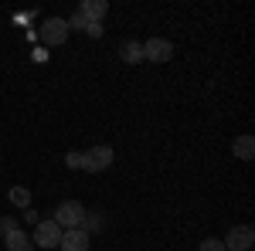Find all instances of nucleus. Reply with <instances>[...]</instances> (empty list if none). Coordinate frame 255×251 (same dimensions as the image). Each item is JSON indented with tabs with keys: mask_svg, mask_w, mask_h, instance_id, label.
<instances>
[{
	"mask_svg": "<svg viewBox=\"0 0 255 251\" xmlns=\"http://www.w3.org/2000/svg\"><path fill=\"white\" fill-rule=\"evenodd\" d=\"M113 160H116L113 146L99 143V146H92V150L82 153V170H89V173H106V170L113 167Z\"/></svg>",
	"mask_w": 255,
	"mask_h": 251,
	"instance_id": "f257e3e1",
	"label": "nucleus"
},
{
	"mask_svg": "<svg viewBox=\"0 0 255 251\" xmlns=\"http://www.w3.org/2000/svg\"><path fill=\"white\" fill-rule=\"evenodd\" d=\"M82 217H85V207H82L79 200H65V204H58V207H55V214H51V221L58 224L61 231L82 228Z\"/></svg>",
	"mask_w": 255,
	"mask_h": 251,
	"instance_id": "f03ea898",
	"label": "nucleus"
},
{
	"mask_svg": "<svg viewBox=\"0 0 255 251\" xmlns=\"http://www.w3.org/2000/svg\"><path fill=\"white\" fill-rule=\"evenodd\" d=\"M68 20L65 17H48L44 24H41V41L48 44V48H58V44H65L68 41Z\"/></svg>",
	"mask_w": 255,
	"mask_h": 251,
	"instance_id": "7ed1b4c3",
	"label": "nucleus"
},
{
	"mask_svg": "<svg viewBox=\"0 0 255 251\" xmlns=\"http://www.w3.org/2000/svg\"><path fill=\"white\" fill-rule=\"evenodd\" d=\"M174 58V44L167 38H150L143 41V61H153V65H163V61Z\"/></svg>",
	"mask_w": 255,
	"mask_h": 251,
	"instance_id": "20e7f679",
	"label": "nucleus"
},
{
	"mask_svg": "<svg viewBox=\"0 0 255 251\" xmlns=\"http://www.w3.org/2000/svg\"><path fill=\"white\" fill-rule=\"evenodd\" d=\"M31 241H34V248H38V245H41V248H58L61 228L51 221V217H48V221H38V224H34V238H31Z\"/></svg>",
	"mask_w": 255,
	"mask_h": 251,
	"instance_id": "39448f33",
	"label": "nucleus"
},
{
	"mask_svg": "<svg viewBox=\"0 0 255 251\" xmlns=\"http://www.w3.org/2000/svg\"><path fill=\"white\" fill-rule=\"evenodd\" d=\"M255 245V231L252 224H235L228 238H225V251H249Z\"/></svg>",
	"mask_w": 255,
	"mask_h": 251,
	"instance_id": "423d86ee",
	"label": "nucleus"
},
{
	"mask_svg": "<svg viewBox=\"0 0 255 251\" xmlns=\"http://www.w3.org/2000/svg\"><path fill=\"white\" fill-rule=\"evenodd\" d=\"M61 251H89V234L82 228H72V231H61V241H58Z\"/></svg>",
	"mask_w": 255,
	"mask_h": 251,
	"instance_id": "0eeeda50",
	"label": "nucleus"
},
{
	"mask_svg": "<svg viewBox=\"0 0 255 251\" xmlns=\"http://www.w3.org/2000/svg\"><path fill=\"white\" fill-rule=\"evenodd\" d=\"M106 10H109V3H106V0H82V3H79V14L89 20V24H92V20H96V24H102Z\"/></svg>",
	"mask_w": 255,
	"mask_h": 251,
	"instance_id": "6e6552de",
	"label": "nucleus"
},
{
	"mask_svg": "<svg viewBox=\"0 0 255 251\" xmlns=\"http://www.w3.org/2000/svg\"><path fill=\"white\" fill-rule=\"evenodd\" d=\"M3 245H7V251H34V241H31V234H24L17 228L14 234H7L3 238Z\"/></svg>",
	"mask_w": 255,
	"mask_h": 251,
	"instance_id": "1a4fd4ad",
	"label": "nucleus"
},
{
	"mask_svg": "<svg viewBox=\"0 0 255 251\" xmlns=\"http://www.w3.org/2000/svg\"><path fill=\"white\" fill-rule=\"evenodd\" d=\"M102 228H106V214L102 211H85V217H82V231L92 238V234H99Z\"/></svg>",
	"mask_w": 255,
	"mask_h": 251,
	"instance_id": "9d476101",
	"label": "nucleus"
},
{
	"mask_svg": "<svg viewBox=\"0 0 255 251\" xmlns=\"http://www.w3.org/2000/svg\"><path fill=\"white\" fill-rule=\"evenodd\" d=\"M119 58L126 61V65H139L143 61V41H126L119 48Z\"/></svg>",
	"mask_w": 255,
	"mask_h": 251,
	"instance_id": "9b49d317",
	"label": "nucleus"
},
{
	"mask_svg": "<svg viewBox=\"0 0 255 251\" xmlns=\"http://www.w3.org/2000/svg\"><path fill=\"white\" fill-rule=\"evenodd\" d=\"M232 153H235L238 160H245V163H252V156H255V139H252V136H238L235 146H232Z\"/></svg>",
	"mask_w": 255,
	"mask_h": 251,
	"instance_id": "f8f14e48",
	"label": "nucleus"
},
{
	"mask_svg": "<svg viewBox=\"0 0 255 251\" xmlns=\"http://www.w3.org/2000/svg\"><path fill=\"white\" fill-rule=\"evenodd\" d=\"M10 204H17V207H31V193H27V187H10Z\"/></svg>",
	"mask_w": 255,
	"mask_h": 251,
	"instance_id": "ddd939ff",
	"label": "nucleus"
},
{
	"mask_svg": "<svg viewBox=\"0 0 255 251\" xmlns=\"http://www.w3.org/2000/svg\"><path fill=\"white\" fill-rule=\"evenodd\" d=\"M14 231H17V217H0V238H7Z\"/></svg>",
	"mask_w": 255,
	"mask_h": 251,
	"instance_id": "4468645a",
	"label": "nucleus"
},
{
	"mask_svg": "<svg viewBox=\"0 0 255 251\" xmlns=\"http://www.w3.org/2000/svg\"><path fill=\"white\" fill-rule=\"evenodd\" d=\"M201 251H225V241L221 238H204L201 241Z\"/></svg>",
	"mask_w": 255,
	"mask_h": 251,
	"instance_id": "2eb2a0df",
	"label": "nucleus"
},
{
	"mask_svg": "<svg viewBox=\"0 0 255 251\" xmlns=\"http://www.w3.org/2000/svg\"><path fill=\"white\" fill-rule=\"evenodd\" d=\"M85 24H89V20L82 17V14H72V20H68V31H85Z\"/></svg>",
	"mask_w": 255,
	"mask_h": 251,
	"instance_id": "dca6fc26",
	"label": "nucleus"
},
{
	"mask_svg": "<svg viewBox=\"0 0 255 251\" xmlns=\"http://www.w3.org/2000/svg\"><path fill=\"white\" fill-rule=\"evenodd\" d=\"M65 163H68L72 170H82V153H68V156H65Z\"/></svg>",
	"mask_w": 255,
	"mask_h": 251,
	"instance_id": "f3484780",
	"label": "nucleus"
},
{
	"mask_svg": "<svg viewBox=\"0 0 255 251\" xmlns=\"http://www.w3.org/2000/svg\"><path fill=\"white\" fill-rule=\"evenodd\" d=\"M85 34H89V38H102V24H96V20L85 24Z\"/></svg>",
	"mask_w": 255,
	"mask_h": 251,
	"instance_id": "a211bd4d",
	"label": "nucleus"
},
{
	"mask_svg": "<svg viewBox=\"0 0 255 251\" xmlns=\"http://www.w3.org/2000/svg\"><path fill=\"white\" fill-rule=\"evenodd\" d=\"M24 221H27V224H38L41 217H38V211H31V207H24Z\"/></svg>",
	"mask_w": 255,
	"mask_h": 251,
	"instance_id": "6ab92c4d",
	"label": "nucleus"
}]
</instances>
